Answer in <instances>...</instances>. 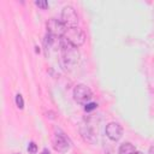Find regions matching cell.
<instances>
[{"label":"cell","mask_w":154,"mask_h":154,"mask_svg":"<svg viewBox=\"0 0 154 154\" xmlns=\"http://www.w3.org/2000/svg\"><path fill=\"white\" fill-rule=\"evenodd\" d=\"M60 54L61 64L65 70H72L79 63V52L77 47L69 43L64 37L60 40Z\"/></svg>","instance_id":"1"},{"label":"cell","mask_w":154,"mask_h":154,"mask_svg":"<svg viewBox=\"0 0 154 154\" xmlns=\"http://www.w3.org/2000/svg\"><path fill=\"white\" fill-rule=\"evenodd\" d=\"M64 38L69 43H71L72 46L78 48V47H81L85 42V34L78 26H76V28H67L66 32L64 35Z\"/></svg>","instance_id":"2"},{"label":"cell","mask_w":154,"mask_h":154,"mask_svg":"<svg viewBox=\"0 0 154 154\" xmlns=\"http://www.w3.org/2000/svg\"><path fill=\"white\" fill-rule=\"evenodd\" d=\"M93 97V93L85 84H77L73 89V99L77 103L87 105Z\"/></svg>","instance_id":"3"},{"label":"cell","mask_w":154,"mask_h":154,"mask_svg":"<svg viewBox=\"0 0 154 154\" xmlns=\"http://www.w3.org/2000/svg\"><path fill=\"white\" fill-rule=\"evenodd\" d=\"M61 22L66 28H76L78 24V16L72 6H65L61 11Z\"/></svg>","instance_id":"4"},{"label":"cell","mask_w":154,"mask_h":154,"mask_svg":"<svg viewBox=\"0 0 154 154\" xmlns=\"http://www.w3.org/2000/svg\"><path fill=\"white\" fill-rule=\"evenodd\" d=\"M46 26H47V34H51L54 37H64L67 29L61 20H58L55 18H51L47 22Z\"/></svg>","instance_id":"5"},{"label":"cell","mask_w":154,"mask_h":154,"mask_svg":"<svg viewBox=\"0 0 154 154\" xmlns=\"http://www.w3.org/2000/svg\"><path fill=\"white\" fill-rule=\"evenodd\" d=\"M70 147H71L70 140L63 132H60V131L55 132V135L53 137V148L59 153H65L70 149Z\"/></svg>","instance_id":"6"},{"label":"cell","mask_w":154,"mask_h":154,"mask_svg":"<svg viewBox=\"0 0 154 154\" xmlns=\"http://www.w3.org/2000/svg\"><path fill=\"white\" fill-rule=\"evenodd\" d=\"M79 132H81V136L83 137V140L87 141L88 143L94 144L96 142V131H95V129H93V126L89 122L81 124Z\"/></svg>","instance_id":"7"},{"label":"cell","mask_w":154,"mask_h":154,"mask_svg":"<svg viewBox=\"0 0 154 154\" xmlns=\"http://www.w3.org/2000/svg\"><path fill=\"white\" fill-rule=\"evenodd\" d=\"M106 135L111 141H119L123 136V128L118 123H108L106 125Z\"/></svg>","instance_id":"8"},{"label":"cell","mask_w":154,"mask_h":154,"mask_svg":"<svg viewBox=\"0 0 154 154\" xmlns=\"http://www.w3.org/2000/svg\"><path fill=\"white\" fill-rule=\"evenodd\" d=\"M135 152V146L130 142H124L119 147V154H132Z\"/></svg>","instance_id":"9"},{"label":"cell","mask_w":154,"mask_h":154,"mask_svg":"<svg viewBox=\"0 0 154 154\" xmlns=\"http://www.w3.org/2000/svg\"><path fill=\"white\" fill-rule=\"evenodd\" d=\"M16 105L19 109H23L24 108V100H23V96L20 94H17L16 95Z\"/></svg>","instance_id":"10"},{"label":"cell","mask_w":154,"mask_h":154,"mask_svg":"<svg viewBox=\"0 0 154 154\" xmlns=\"http://www.w3.org/2000/svg\"><path fill=\"white\" fill-rule=\"evenodd\" d=\"M28 152L30 154H36L37 153V144L35 142H30L28 146Z\"/></svg>","instance_id":"11"},{"label":"cell","mask_w":154,"mask_h":154,"mask_svg":"<svg viewBox=\"0 0 154 154\" xmlns=\"http://www.w3.org/2000/svg\"><path fill=\"white\" fill-rule=\"evenodd\" d=\"M35 5L38 6V7L42 8V10H46V8L48 7V2H47L46 0H36V1H35Z\"/></svg>","instance_id":"12"},{"label":"cell","mask_w":154,"mask_h":154,"mask_svg":"<svg viewBox=\"0 0 154 154\" xmlns=\"http://www.w3.org/2000/svg\"><path fill=\"white\" fill-rule=\"evenodd\" d=\"M96 107H97V105H96L95 102H88V103L84 106V111H85V112H91V111H94Z\"/></svg>","instance_id":"13"},{"label":"cell","mask_w":154,"mask_h":154,"mask_svg":"<svg viewBox=\"0 0 154 154\" xmlns=\"http://www.w3.org/2000/svg\"><path fill=\"white\" fill-rule=\"evenodd\" d=\"M148 154H154V146H152V147L149 148V150H148Z\"/></svg>","instance_id":"14"},{"label":"cell","mask_w":154,"mask_h":154,"mask_svg":"<svg viewBox=\"0 0 154 154\" xmlns=\"http://www.w3.org/2000/svg\"><path fill=\"white\" fill-rule=\"evenodd\" d=\"M40 154H49V150H48L47 148H45V149H43V150H42Z\"/></svg>","instance_id":"15"},{"label":"cell","mask_w":154,"mask_h":154,"mask_svg":"<svg viewBox=\"0 0 154 154\" xmlns=\"http://www.w3.org/2000/svg\"><path fill=\"white\" fill-rule=\"evenodd\" d=\"M132 154H143V153H142V152H137V150H135Z\"/></svg>","instance_id":"16"},{"label":"cell","mask_w":154,"mask_h":154,"mask_svg":"<svg viewBox=\"0 0 154 154\" xmlns=\"http://www.w3.org/2000/svg\"><path fill=\"white\" fill-rule=\"evenodd\" d=\"M16 154H18V153H16Z\"/></svg>","instance_id":"17"}]
</instances>
